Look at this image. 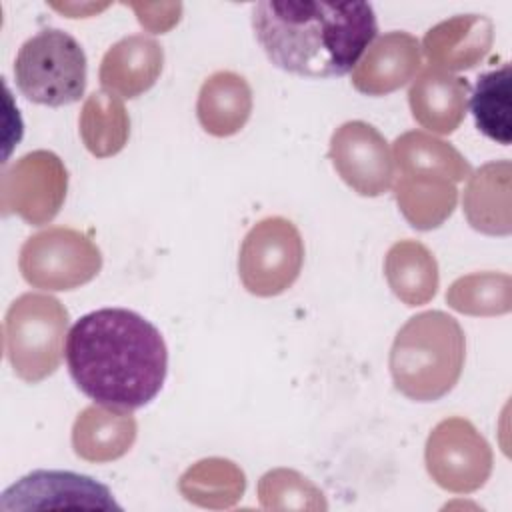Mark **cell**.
<instances>
[{
    "label": "cell",
    "mask_w": 512,
    "mask_h": 512,
    "mask_svg": "<svg viewBox=\"0 0 512 512\" xmlns=\"http://www.w3.org/2000/svg\"><path fill=\"white\" fill-rule=\"evenodd\" d=\"M466 358V338L450 314L420 312L398 330L390 348L396 390L416 402H434L458 382Z\"/></svg>",
    "instance_id": "3"
},
{
    "label": "cell",
    "mask_w": 512,
    "mask_h": 512,
    "mask_svg": "<svg viewBox=\"0 0 512 512\" xmlns=\"http://www.w3.org/2000/svg\"><path fill=\"white\" fill-rule=\"evenodd\" d=\"M392 158L400 174L440 176L452 182H460L472 174L468 160L452 144L422 130H410L398 136Z\"/></svg>",
    "instance_id": "21"
},
{
    "label": "cell",
    "mask_w": 512,
    "mask_h": 512,
    "mask_svg": "<svg viewBox=\"0 0 512 512\" xmlns=\"http://www.w3.org/2000/svg\"><path fill=\"white\" fill-rule=\"evenodd\" d=\"M250 20L268 60L302 78L352 72L378 32L368 2L262 0L252 6Z\"/></svg>",
    "instance_id": "2"
},
{
    "label": "cell",
    "mask_w": 512,
    "mask_h": 512,
    "mask_svg": "<svg viewBox=\"0 0 512 512\" xmlns=\"http://www.w3.org/2000/svg\"><path fill=\"white\" fill-rule=\"evenodd\" d=\"M470 84L438 68H426L408 90L414 120L436 134H452L464 120Z\"/></svg>",
    "instance_id": "15"
},
{
    "label": "cell",
    "mask_w": 512,
    "mask_h": 512,
    "mask_svg": "<svg viewBox=\"0 0 512 512\" xmlns=\"http://www.w3.org/2000/svg\"><path fill=\"white\" fill-rule=\"evenodd\" d=\"M384 276L398 300L406 306H422L436 296L438 262L434 254L416 240H400L384 258Z\"/></svg>",
    "instance_id": "19"
},
{
    "label": "cell",
    "mask_w": 512,
    "mask_h": 512,
    "mask_svg": "<svg viewBox=\"0 0 512 512\" xmlns=\"http://www.w3.org/2000/svg\"><path fill=\"white\" fill-rule=\"evenodd\" d=\"M422 66L420 42L408 32L378 36L352 70V86L368 96H384L410 82Z\"/></svg>",
    "instance_id": "12"
},
{
    "label": "cell",
    "mask_w": 512,
    "mask_h": 512,
    "mask_svg": "<svg viewBox=\"0 0 512 512\" xmlns=\"http://www.w3.org/2000/svg\"><path fill=\"white\" fill-rule=\"evenodd\" d=\"M66 364L74 384L96 404L136 410L162 390L168 348L160 330L138 312L100 308L70 328Z\"/></svg>",
    "instance_id": "1"
},
{
    "label": "cell",
    "mask_w": 512,
    "mask_h": 512,
    "mask_svg": "<svg viewBox=\"0 0 512 512\" xmlns=\"http://www.w3.org/2000/svg\"><path fill=\"white\" fill-rule=\"evenodd\" d=\"M18 90L36 104H74L86 90V54L64 30L44 28L28 38L14 60Z\"/></svg>",
    "instance_id": "5"
},
{
    "label": "cell",
    "mask_w": 512,
    "mask_h": 512,
    "mask_svg": "<svg viewBox=\"0 0 512 512\" xmlns=\"http://www.w3.org/2000/svg\"><path fill=\"white\" fill-rule=\"evenodd\" d=\"M18 266L22 278L40 290H74L102 268V252L80 230L52 226L26 238Z\"/></svg>",
    "instance_id": "6"
},
{
    "label": "cell",
    "mask_w": 512,
    "mask_h": 512,
    "mask_svg": "<svg viewBox=\"0 0 512 512\" xmlns=\"http://www.w3.org/2000/svg\"><path fill=\"white\" fill-rule=\"evenodd\" d=\"M302 262L304 242L296 224L282 216H268L246 232L238 254V274L250 294L270 298L298 280Z\"/></svg>",
    "instance_id": "7"
},
{
    "label": "cell",
    "mask_w": 512,
    "mask_h": 512,
    "mask_svg": "<svg viewBox=\"0 0 512 512\" xmlns=\"http://www.w3.org/2000/svg\"><path fill=\"white\" fill-rule=\"evenodd\" d=\"M394 198L412 228L434 230L452 216L458 190L448 178L400 174L394 184Z\"/></svg>",
    "instance_id": "20"
},
{
    "label": "cell",
    "mask_w": 512,
    "mask_h": 512,
    "mask_svg": "<svg viewBox=\"0 0 512 512\" xmlns=\"http://www.w3.org/2000/svg\"><path fill=\"white\" fill-rule=\"evenodd\" d=\"M78 126L86 150L96 158L118 154L130 136V118L122 98L106 90L92 92L86 98Z\"/></svg>",
    "instance_id": "22"
},
{
    "label": "cell",
    "mask_w": 512,
    "mask_h": 512,
    "mask_svg": "<svg viewBox=\"0 0 512 512\" xmlns=\"http://www.w3.org/2000/svg\"><path fill=\"white\" fill-rule=\"evenodd\" d=\"M258 496L266 510H326L320 488L288 468L266 472L258 482Z\"/></svg>",
    "instance_id": "26"
},
{
    "label": "cell",
    "mask_w": 512,
    "mask_h": 512,
    "mask_svg": "<svg viewBox=\"0 0 512 512\" xmlns=\"http://www.w3.org/2000/svg\"><path fill=\"white\" fill-rule=\"evenodd\" d=\"M424 460L432 480L456 494L482 488L494 462L486 438L470 420L460 416H450L434 426L426 440Z\"/></svg>",
    "instance_id": "8"
},
{
    "label": "cell",
    "mask_w": 512,
    "mask_h": 512,
    "mask_svg": "<svg viewBox=\"0 0 512 512\" xmlns=\"http://www.w3.org/2000/svg\"><path fill=\"white\" fill-rule=\"evenodd\" d=\"M68 190L64 162L50 150H34L4 166L0 176L2 214H16L32 226L48 224L62 208Z\"/></svg>",
    "instance_id": "9"
},
{
    "label": "cell",
    "mask_w": 512,
    "mask_h": 512,
    "mask_svg": "<svg viewBox=\"0 0 512 512\" xmlns=\"http://www.w3.org/2000/svg\"><path fill=\"white\" fill-rule=\"evenodd\" d=\"M102 508L120 510L122 506L112 498V492L90 476L62 472V470H36L16 484H12L0 502V510H26V508Z\"/></svg>",
    "instance_id": "11"
},
{
    "label": "cell",
    "mask_w": 512,
    "mask_h": 512,
    "mask_svg": "<svg viewBox=\"0 0 512 512\" xmlns=\"http://www.w3.org/2000/svg\"><path fill=\"white\" fill-rule=\"evenodd\" d=\"M494 42V24L482 14H458L432 26L422 50L432 68L444 72L470 70L480 64Z\"/></svg>",
    "instance_id": "13"
},
{
    "label": "cell",
    "mask_w": 512,
    "mask_h": 512,
    "mask_svg": "<svg viewBox=\"0 0 512 512\" xmlns=\"http://www.w3.org/2000/svg\"><path fill=\"white\" fill-rule=\"evenodd\" d=\"M452 310L470 316H500L512 308V278L504 272H472L454 280L446 292Z\"/></svg>",
    "instance_id": "25"
},
{
    "label": "cell",
    "mask_w": 512,
    "mask_h": 512,
    "mask_svg": "<svg viewBox=\"0 0 512 512\" xmlns=\"http://www.w3.org/2000/svg\"><path fill=\"white\" fill-rule=\"evenodd\" d=\"M330 160L338 176L360 196H380L394 182V158L386 138L368 122L350 120L330 138Z\"/></svg>",
    "instance_id": "10"
},
{
    "label": "cell",
    "mask_w": 512,
    "mask_h": 512,
    "mask_svg": "<svg viewBox=\"0 0 512 512\" xmlns=\"http://www.w3.org/2000/svg\"><path fill=\"white\" fill-rule=\"evenodd\" d=\"M468 178L462 198L468 224L488 236H508L512 232L510 160H492Z\"/></svg>",
    "instance_id": "16"
},
{
    "label": "cell",
    "mask_w": 512,
    "mask_h": 512,
    "mask_svg": "<svg viewBox=\"0 0 512 512\" xmlns=\"http://www.w3.org/2000/svg\"><path fill=\"white\" fill-rule=\"evenodd\" d=\"M188 502L204 508H228L242 498L244 472L230 460L208 458L190 466L178 484Z\"/></svg>",
    "instance_id": "23"
},
{
    "label": "cell",
    "mask_w": 512,
    "mask_h": 512,
    "mask_svg": "<svg viewBox=\"0 0 512 512\" xmlns=\"http://www.w3.org/2000/svg\"><path fill=\"white\" fill-rule=\"evenodd\" d=\"M68 320L64 304L50 294L26 292L8 306L4 350L18 378L36 384L58 370Z\"/></svg>",
    "instance_id": "4"
},
{
    "label": "cell",
    "mask_w": 512,
    "mask_h": 512,
    "mask_svg": "<svg viewBox=\"0 0 512 512\" xmlns=\"http://www.w3.org/2000/svg\"><path fill=\"white\" fill-rule=\"evenodd\" d=\"M252 114V88L244 76L220 70L208 76L198 92L196 116L200 126L216 136L226 138L244 128Z\"/></svg>",
    "instance_id": "18"
},
{
    "label": "cell",
    "mask_w": 512,
    "mask_h": 512,
    "mask_svg": "<svg viewBox=\"0 0 512 512\" xmlns=\"http://www.w3.org/2000/svg\"><path fill=\"white\" fill-rule=\"evenodd\" d=\"M510 82L512 70L510 64H502L496 70H490L478 76L470 110L476 122V128L490 140L508 146L512 140V122H510Z\"/></svg>",
    "instance_id": "24"
},
{
    "label": "cell",
    "mask_w": 512,
    "mask_h": 512,
    "mask_svg": "<svg viewBox=\"0 0 512 512\" xmlns=\"http://www.w3.org/2000/svg\"><path fill=\"white\" fill-rule=\"evenodd\" d=\"M162 66V46L152 36L130 34L108 48L98 78L106 92L130 100L156 84Z\"/></svg>",
    "instance_id": "14"
},
{
    "label": "cell",
    "mask_w": 512,
    "mask_h": 512,
    "mask_svg": "<svg viewBox=\"0 0 512 512\" xmlns=\"http://www.w3.org/2000/svg\"><path fill=\"white\" fill-rule=\"evenodd\" d=\"M136 420L130 410L94 404L84 408L72 426V446L86 462H112L124 456L136 440Z\"/></svg>",
    "instance_id": "17"
}]
</instances>
